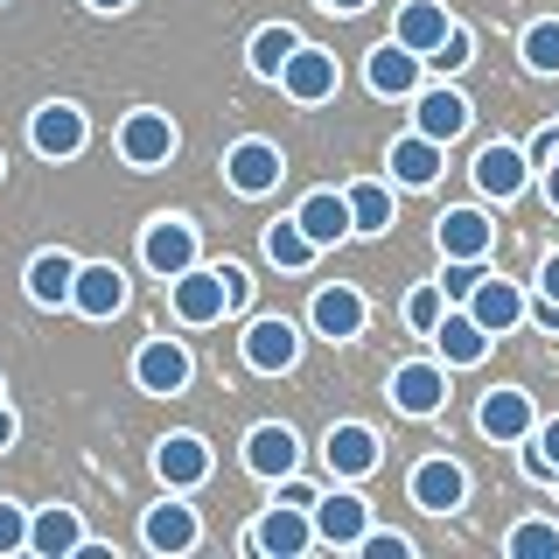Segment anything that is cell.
Instances as JSON below:
<instances>
[{
    "label": "cell",
    "instance_id": "1",
    "mask_svg": "<svg viewBox=\"0 0 559 559\" xmlns=\"http://www.w3.org/2000/svg\"><path fill=\"white\" fill-rule=\"evenodd\" d=\"M168 308H175V322H189V329L224 322V314H231V294H224V266H182V273L168 280Z\"/></svg>",
    "mask_w": 559,
    "mask_h": 559
},
{
    "label": "cell",
    "instance_id": "2",
    "mask_svg": "<svg viewBox=\"0 0 559 559\" xmlns=\"http://www.w3.org/2000/svg\"><path fill=\"white\" fill-rule=\"evenodd\" d=\"M175 147H182V133H175V119L154 112V105H140V112L119 119V162L127 168H162V162H175Z\"/></svg>",
    "mask_w": 559,
    "mask_h": 559
},
{
    "label": "cell",
    "instance_id": "3",
    "mask_svg": "<svg viewBox=\"0 0 559 559\" xmlns=\"http://www.w3.org/2000/svg\"><path fill=\"white\" fill-rule=\"evenodd\" d=\"M280 92H287L294 105H329L343 92V70H336V57L329 49H314V43H294V57L280 63Z\"/></svg>",
    "mask_w": 559,
    "mask_h": 559
},
{
    "label": "cell",
    "instance_id": "4",
    "mask_svg": "<svg viewBox=\"0 0 559 559\" xmlns=\"http://www.w3.org/2000/svg\"><path fill=\"white\" fill-rule=\"evenodd\" d=\"M84 140H92V127H84V112H78L70 98L35 105V119H28V147L43 154V162H70V154H84Z\"/></svg>",
    "mask_w": 559,
    "mask_h": 559
},
{
    "label": "cell",
    "instance_id": "5",
    "mask_svg": "<svg viewBox=\"0 0 559 559\" xmlns=\"http://www.w3.org/2000/svg\"><path fill=\"white\" fill-rule=\"evenodd\" d=\"M384 399H392L406 419H433L448 406V364H433V357H419V364H399L392 384H384Z\"/></svg>",
    "mask_w": 559,
    "mask_h": 559
},
{
    "label": "cell",
    "instance_id": "6",
    "mask_svg": "<svg viewBox=\"0 0 559 559\" xmlns=\"http://www.w3.org/2000/svg\"><path fill=\"white\" fill-rule=\"evenodd\" d=\"M308 524H314V546L349 552L364 532H371V503L349 497V489H329V497H314V503H308Z\"/></svg>",
    "mask_w": 559,
    "mask_h": 559
},
{
    "label": "cell",
    "instance_id": "7",
    "mask_svg": "<svg viewBox=\"0 0 559 559\" xmlns=\"http://www.w3.org/2000/svg\"><path fill=\"white\" fill-rule=\"evenodd\" d=\"M189 349L175 343V336H154V343H140V357H133V384L140 392H154V399H175V392H189Z\"/></svg>",
    "mask_w": 559,
    "mask_h": 559
},
{
    "label": "cell",
    "instance_id": "8",
    "mask_svg": "<svg viewBox=\"0 0 559 559\" xmlns=\"http://www.w3.org/2000/svg\"><path fill=\"white\" fill-rule=\"evenodd\" d=\"M245 364L266 371V378L294 371V364H301V329H294L287 314H259V322L245 329Z\"/></svg>",
    "mask_w": 559,
    "mask_h": 559
},
{
    "label": "cell",
    "instance_id": "9",
    "mask_svg": "<svg viewBox=\"0 0 559 559\" xmlns=\"http://www.w3.org/2000/svg\"><path fill=\"white\" fill-rule=\"evenodd\" d=\"M245 468H252L259 483H280L301 468V433L287 427V419H266V427L245 433Z\"/></svg>",
    "mask_w": 559,
    "mask_h": 559
},
{
    "label": "cell",
    "instance_id": "10",
    "mask_svg": "<svg viewBox=\"0 0 559 559\" xmlns=\"http://www.w3.org/2000/svg\"><path fill=\"white\" fill-rule=\"evenodd\" d=\"M280 175H287V162H280L273 140H238V147L224 154V182H231L238 197H273Z\"/></svg>",
    "mask_w": 559,
    "mask_h": 559
},
{
    "label": "cell",
    "instance_id": "11",
    "mask_svg": "<svg viewBox=\"0 0 559 559\" xmlns=\"http://www.w3.org/2000/svg\"><path fill=\"white\" fill-rule=\"evenodd\" d=\"M427 336H433V349H441L448 371H468V364H483V357H489V343H497L468 308H441V322H433Z\"/></svg>",
    "mask_w": 559,
    "mask_h": 559
},
{
    "label": "cell",
    "instance_id": "12",
    "mask_svg": "<svg viewBox=\"0 0 559 559\" xmlns=\"http://www.w3.org/2000/svg\"><path fill=\"white\" fill-rule=\"evenodd\" d=\"M532 392H518V384H497V392H483V406H476V427L489 433L497 448H518L524 433H532Z\"/></svg>",
    "mask_w": 559,
    "mask_h": 559
},
{
    "label": "cell",
    "instance_id": "13",
    "mask_svg": "<svg viewBox=\"0 0 559 559\" xmlns=\"http://www.w3.org/2000/svg\"><path fill=\"white\" fill-rule=\"evenodd\" d=\"M468 119H476V105L454 92V84H433V92H419V98H413V133L441 140V147L468 133Z\"/></svg>",
    "mask_w": 559,
    "mask_h": 559
},
{
    "label": "cell",
    "instance_id": "14",
    "mask_svg": "<svg viewBox=\"0 0 559 559\" xmlns=\"http://www.w3.org/2000/svg\"><path fill=\"white\" fill-rule=\"evenodd\" d=\"M154 476H162V489L189 497V489L210 483V448L197 441V433H168V441L154 448Z\"/></svg>",
    "mask_w": 559,
    "mask_h": 559
},
{
    "label": "cell",
    "instance_id": "15",
    "mask_svg": "<svg viewBox=\"0 0 559 559\" xmlns=\"http://www.w3.org/2000/svg\"><path fill=\"white\" fill-rule=\"evenodd\" d=\"M140 259H147V273H162V280H175L182 266H197V224L154 217L147 238H140Z\"/></svg>",
    "mask_w": 559,
    "mask_h": 559
},
{
    "label": "cell",
    "instance_id": "16",
    "mask_svg": "<svg viewBox=\"0 0 559 559\" xmlns=\"http://www.w3.org/2000/svg\"><path fill=\"white\" fill-rule=\"evenodd\" d=\"M70 308H78L84 322H112V314L127 308V273L119 266H78L70 273Z\"/></svg>",
    "mask_w": 559,
    "mask_h": 559
},
{
    "label": "cell",
    "instance_id": "17",
    "mask_svg": "<svg viewBox=\"0 0 559 559\" xmlns=\"http://www.w3.org/2000/svg\"><path fill=\"white\" fill-rule=\"evenodd\" d=\"M322 462H329V476H343V483L371 476V468H378V433L364 427V419H343V427H329Z\"/></svg>",
    "mask_w": 559,
    "mask_h": 559
},
{
    "label": "cell",
    "instance_id": "18",
    "mask_svg": "<svg viewBox=\"0 0 559 559\" xmlns=\"http://www.w3.org/2000/svg\"><path fill=\"white\" fill-rule=\"evenodd\" d=\"M462 497H468L462 462H448V454H427V462L413 468V503H419V511L448 518V511H462Z\"/></svg>",
    "mask_w": 559,
    "mask_h": 559
},
{
    "label": "cell",
    "instance_id": "19",
    "mask_svg": "<svg viewBox=\"0 0 559 559\" xmlns=\"http://www.w3.org/2000/svg\"><path fill=\"white\" fill-rule=\"evenodd\" d=\"M308 546H314V524H308V511H294V503H273V511L252 524V552H266V559H301Z\"/></svg>",
    "mask_w": 559,
    "mask_h": 559
},
{
    "label": "cell",
    "instance_id": "20",
    "mask_svg": "<svg viewBox=\"0 0 559 559\" xmlns=\"http://www.w3.org/2000/svg\"><path fill=\"white\" fill-rule=\"evenodd\" d=\"M524 182H532V162H524V147H511V140H489V147L476 154V189L497 203L524 197Z\"/></svg>",
    "mask_w": 559,
    "mask_h": 559
},
{
    "label": "cell",
    "instance_id": "21",
    "mask_svg": "<svg viewBox=\"0 0 559 559\" xmlns=\"http://www.w3.org/2000/svg\"><path fill=\"white\" fill-rule=\"evenodd\" d=\"M140 538H147V552H189L203 538V524H197V511L189 503H175V489H168V503H154L147 518H140Z\"/></svg>",
    "mask_w": 559,
    "mask_h": 559
},
{
    "label": "cell",
    "instance_id": "22",
    "mask_svg": "<svg viewBox=\"0 0 559 559\" xmlns=\"http://www.w3.org/2000/svg\"><path fill=\"white\" fill-rule=\"evenodd\" d=\"M476 322L489 329V336H503V329H518L524 322V294H518V280H497V273H483L476 287H468V301H462Z\"/></svg>",
    "mask_w": 559,
    "mask_h": 559
},
{
    "label": "cell",
    "instance_id": "23",
    "mask_svg": "<svg viewBox=\"0 0 559 559\" xmlns=\"http://www.w3.org/2000/svg\"><path fill=\"white\" fill-rule=\"evenodd\" d=\"M419 70H427V63L384 35V43L371 49V63H364V84H371L378 98H413V92H419Z\"/></svg>",
    "mask_w": 559,
    "mask_h": 559
},
{
    "label": "cell",
    "instance_id": "24",
    "mask_svg": "<svg viewBox=\"0 0 559 559\" xmlns=\"http://www.w3.org/2000/svg\"><path fill=\"white\" fill-rule=\"evenodd\" d=\"M392 182L399 189H433L441 182V168H448V154H441V140H427V133H406V140H392Z\"/></svg>",
    "mask_w": 559,
    "mask_h": 559
},
{
    "label": "cell",
    "instance_id": "25",
    "mask_svg": "<svg viewBox=\"0 0 559 559\" xmlns=\"http://www.w3.org/2000/svg\"><path fill=\"white\" fill-rule=\"evenodd\" d=\"M84 546V518L70 511V503H43V511L28 518V552H43V559H70Z\"/></svg>",
    "mask_w": 559,
    "mask_h": 559
},
{
    "label": "cell",
    "instance_id": "26",
    "mask_svg": "<svg viewBox=\"0 0 559 559\" xmlns=\"http://www.w3.org/2000/svg\"><path fill=\"white\" fill-rule=\"evenodd\" d=\"M454 22H448V0H406V8L392 14V43L413 49V57H427L433 43H441Z\"/></svg>",
    "mask_w": 559,
    "mask_h": 559
},
{
    "label": "cell",
    "instance_id": "27",
    "mask_svg": "<svg viewBox=\"0 0 559 559\" xmlns=\"http://www.w3.org/2000/svg\"><path fill=\"white\" fill-rule=\"evenodd\" d=\"M308 314H314V329H322L329 343H349V336H364V314H371V308H364L357 287H322Z\"/></svg>",
    "mask_w": 559,
    "mask_h": 559
},
{
    "label": "cell",
    "instance_id": "28",
    "mask_svg": "<svg viewBox=\"0 0 559 559\" xmlns=\"http://www.w3.org/2000/svg\"><path fill=\"white\" fill-rule=\"evenodd\" d=\"M294 224L308 231V245L322 252V245H343L349 238V203L336 197V189H314V197H301V210H294Z\"/></svg>",
    "mask_w": 559,
    "mask_h": 559
},
{
    "label": "cell",
    "instance_id": "29",
    "mask_svg": "<svg viewBox=\"0 0 559 559\" xmlns=\"http://www.w3.org/2000/svg\"><path fill=\"white\" fill-rule=\"evenodd\" d=\"M433 238H441V259H489V217L483 210H441V224H433Z\"/></svg>",
    "mask_w": 559,
    "mask_h": 559
},
{
    "label": "cell",
    "instance_id": "30",
    "mask_svg": "<svg viewBox=\"0 0 559 559\" xmlns=\"http://www.w3.org/2000/svg\"><path fill=\"white\" fill-rule=\"evenodd\" d=\"M70 273H78L70 252H35L28 259V301L35 308H70Z\"/></svg>",
    "mask_w": 559,
    "mask_h": 559
},
{
    "label": "cell",
    "instance_id": "31",
    "mask_svg": "<svg viewBox=\"0 0 559 559\" xmlns=\"http://www.w3.org/2000/svg\"><path fill=\"white\" fill-rule=\"evenodd\" d=\"M343 203H349V238L392 231V189H384V182H349Z\"/></svg>",
    "mask_w": 559,
    "mask_h": 559
},
{
    "label": "cell",
    "instance_id": "32",
    "mask_svg": "<svg viewBox=\"0 0 559 559\" xmlns=\"http://www.w3.org/2000/svg\"><path fill=\"white\" fill-rule=\"evenodd\" d=\"M294 43H301V28H294V22H266V28L252 35V49H245L252 78H259V84H273V78H280V63L294 57Z\"/></svg>",
    "mask_w": 559,
    "mask_h": 559
},
{
    "label": "cell",
    "instance_id": "33",
    "mask_svg": "<svg viewBox=\"0 0 559 559\" xmlns=\"http://www.w3.org/2000/svg\"><path fill=\"white\" fill-rule=\"evenodd\" d=\"M259 245H266V259H273L280 273H301V266H314V245H308V231H301L294 217H273Z\"/></svg>",
    "mask_w": 559,
    "mask_h": 559
},
{
    "label": "cell",
    "instance_id": "34",
    "mask_svg": "<svg viewBox=\"0 0 559 559\" xmlns=\"http://www.w3.org/2000/svg\"><path fill=\"white\" fill-rule=\"evenodd\" d=\"M524 441H532V448H524V476H532V483H552L559 476V413L552 419H532V433H524Z\"/></svg>",
    "mask_w": 559,
    "mask_h": 559
},
{
    "label": "cell",
    "instance_id": "35",
    "mask_svg": "<svg viewBox=\"0 0 559 559\" xmlns=\"http://www.w3.org/2000/svg\"><path fill=\"white\" fill-rule=\"evenodd\" d=\"M503 552L511 559H552L559 552V524H546V518H524L511 538H503Z\"/></svg>",
    "mask_w": 559,
    "mask_h": 559
},
{
    "label": "cell",
    "instance_id": "36",
    "mask_svg": "<svg viewBox=\"0 0 559 559\" xmlns=\"http://www.w3.org/2000/svg\"><path fill=\"white\" fill-rule=\"evenodd\" d=\"M518 57L538 70V78H559V22H532L518 43Z\"/></svg>",
    "mask_w": 559,
    "mask_h": 559
},
{
    "label": "cell",
    "instance_id": "37",
    "mask_svg": "<svg viewBox=\"0 0 559 559\" xmlns=\"http://www.w3.org/2000/svg\"><path fill=\"white\" fill-rule=\"evenodd\" d=\"M419 63H433V70H441V78H454V70H468V63H476V35H468L462 22H454V28H448L441 43H433L427 57H419Z\"/></svg>",
    "mask_w": 559,
    "mask_h": 559
},
{
    "label": "cell",
    "instance_id": "38",
    "mask_svg": "<svg viewBox=\"0 0 559 559\" xmlns=\"http://www.w3.org/2000/svg\"><path fill=\"white\" fill-rule=\"evenodd\" d=\"M483 273H489L483 259H448V273L433 280V287H441V301H468V287H476Z\"/></svg>",
    "mask_w": 559,
    "mask_h": 559
},
{
    "label": "cell",
    "instance_id": "39",
    "mask_svg": "<svg viewBox=\"0 0 559 559\" xmlns=\"http://www.w3.org/2000/svg\"><path fill=\"white\" fill-rule=\"evenodd\" d=\"M22 546H28V511L14 497H0V559L22 552Z\"/></svg>",
    "mask_w": 559,
    "mask_h": 559
},
{
    "label": "cell",
    "instance_id": "40",
    "mask_svg": "<svg viewBox=\"0 0 559 559\" xmlns=\"http://www.w3.org/2000/svg\"><path fill=\"white\" fill-rule=\"evenodd\" d=\"M441 308H448V301H441V287H413V294H406V322L419 329V336L441 322Z\"/></svg>",
    "mask_w": 559,
    "mask_h": 559
},
{
    "label": "cell",
    "instance_id": "41",
    "mask_svg": "<svg viewBox=\"0 0 559 559\" xmlns=\"http://www.w3.org/2000/svg\"><path fill=\"white\" fill-rule=\"evenodd\" d=\"M357 552H364V559H406L413 546H406L399 532H364V538H357Z\"/></svg>",
    "mask_w": 559,
    "mask_h": 559
},
{
    "label": "cell",
    "instance_id": "42",
    "mask_svg": "<svg viewBox=\"0 0 559 559\" xmlns=\"http://www.w3.org/2000/svg\"><path fill=\"white\" fill-rule=\"evenodd\" d=\"M314 497H322V489L301 483V476H280V483H273V503H294V511H308Z\"/></svg>",
    "mask_w": 559,
    "mask_h": 559
},
{
    "label": "cell",
    "instance_id": "43",
    "mask_svg": "<svg viewBox=\"0 0 559 559\" xmlns=\"http://www.w3.org/2000/svg\"><path fill=\"white\" fill-rule=\"evenodd\" d=\"M552 154H559V127H546V133H538V140H532V147H524V162H532V168H546V162H552Z\"/></svg>",
    "mask_w": 559,
    "mask_h": 559
},
{
    "label": "cell",
    "instance_id": "44",
    "mask_svg": "<svg viewBox=\"0 0 559 559\" xmlns=\"http://www.w3.org/2000/svg\"><path fill=\"white\" fill-rule=\"evenodd\" d=\"M224 294H231V308H245V294H252V280H245V266H224Z\"/></svg>",
    "mask_w": 559,
    "mask_h": 559
},
{
    "label": "cell",
    "instance_id": "45",
    "mask_svg": "<svg viewBox=\"0 0 559 559\" xmlns=\"http://www.w3.org/2000/svg\"><path fill=\"white\" fill-rule=\"evenodd\" d=\"M538 294H546V301H559V252L538 266Z\"/></svg>",
    "mask_w": 559,
    "mask_h": 559
},
{
    "label": "cell",
    "instance_id": "46",
    "mask_svg": "<svg viewBox=\"0 0 559 559\" xmlns=\"http://www.w3.org/2000/svg\"><path fill=\"white\" fill-rule=\"evenodd\" d=\"M322 8H329V14H364L371 0H322Z\"/></svg>",
    "mask_w": 559,
    "mask_h": 559
},
{
    "label": "cell",
    "instance_id": "47",
    "mask_svg": "<svg viewBox=\"0 0 559 559\" xmlns=\"http://www.w3.org/2000/svg\"><path fill=\"white\" fill-rule=\"evenodd\" d=\"M8 448H14V413L0 406V454H8Z\"/></svg>",
    "mask_w": 559,
    "mask_h": 559
},
{
    "label": "cell",
    "instance_id": "48",
    "mask_svg": "<svg viewBox=\"0 0 559 559\" xmlns=\"http://www.w3.org/2000/svg\"><path fill=\"white\" fill-rule=\"evenodd\" d=\"M546 203L559 210V162H546Z\"/></svg>",
    "mask_w": 559,
    "mask_h": 559
},
{
    "label": "cell",
    "instance_id": "49",
    "mask_svg": "<svg viewBox=\"0 0 559 559\" xmlns=\"http://www.w3.org/2000/svg\"><path fill=\"white\" fill-rule=\"evenodd\" d=\"M84 8H98V14H127L133 0H84Z\"/></svg>",
    "mask_w": 559,
    "mask_h": 559
},
{
    "label": "cell",
    "instance_id": "50",
    "mask_svg": "<svg viewBox=\"0 0 559 559\" xmlns=\"http://www.w3.org/2000/svg\"><path fill=\"white\" fill-rule=\"evenodd\" d=\"M0 406H8V384H0Z\"/></svg>",
    "mask_w": 559,
    "mask_h": 559
},
{
    "label": "cell",
    "instance_id": "51",
    "mask_svg": "<svg viewBox=\"0 0 559 559\" xmlns=\"http://www.w3.org/2000/svg\"><path fill=\"white\" fill-rule=\"evenodd\" d=\"M0 168H8V162H0Z\"/></svg>",
    "mask_w": 559,
    "mask_h": 559
}]
</instances>
